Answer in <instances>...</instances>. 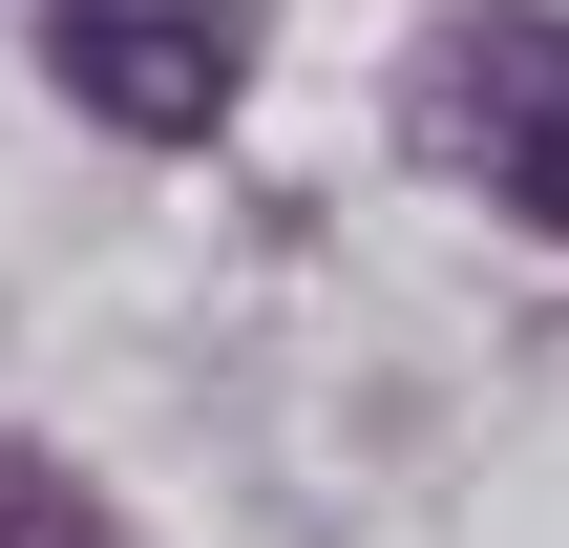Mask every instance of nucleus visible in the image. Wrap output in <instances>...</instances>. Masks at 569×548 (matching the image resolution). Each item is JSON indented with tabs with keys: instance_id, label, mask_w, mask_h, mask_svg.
Masks as SVG:
<instances>
[{
	"instance_id": "obj_2",
	"label": "nucleus",
	"mask_w": 569,
	"mask_h": 548,
	"mask_svg": "<svg viewBox=\"0 0 569 548\" xmlns=\"http://www.w3.org/2000/svg\"><path fill=\"white\" fill-rule=\"evenodd\" d=\"M422 127L486 169V211H528V232H569V21H465L443 63H422Z\"/></svg>"
},
{
	"instance_id": "obj_1",
	"label": "nucleus",
	"mask_w": 569,
	"mask_h": 548,
	"mask_svg": "<svg viewBox=\"0 0 569 548\" xmlns=\"http://www.w3.org/2000/svg\"><path fill=\"white\" fill-rule=\"evenodd\" d=\"M42 63L84 127L127 148H211L232 84H253V0H42Z\"/></svg>"
},
{
	"instance_id": "obj_3",
	"label": "nucleus",
	"mask_w": 569,
	"mask_h": 548,
	"mask_svg": "<svg viewBox=\"0 0 569 548\" xmlns=\"http://www.w3.org/2000/svg\"><path fill=\"white\" fill-rule=\"evenodd\" d=\"M0 548H106V507H84L63 465H0Z\"/></svg>"
}]
</instances>
